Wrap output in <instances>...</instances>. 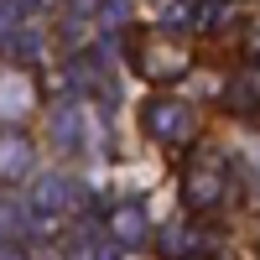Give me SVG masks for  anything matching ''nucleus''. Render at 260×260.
I'll use <instances>...</instances> for the list:
<instances>
[{
  "mask_svg": "<svg viewBox=\"0 0 260 260\" xmlns=\"http://www.w3.org/2000/svg\"><path fill=\"white\" fill-rule=\"evenodd\" d=\"M130 62H136V73H141L146 83H177V78L187 73L192 52H187V42L167 37V31H156V26H141L136 37H130Z\"/></svg>",
  "mask_w": 260,
  "mask_h": 260,
  "instance_id": "f257e3e1",
  "label": "nucleus"
},
{
  "mask_svg": "<svg viewBox=\"0 0 260 260\" xmlns=\"http://www.w3.org/2000/svg\"><path fill=\"white\" fill-rule=\"evenodd\" d=\"M141 125L161 146H187L192 136H198V115H192L187 104H172V99H151L146 110H141Z\"/></svg>",
  "mask_w": 260,
  "mask_h": 260,
  "instance_id": "f03ea898",
  "label": "nucleus"
},
{
  "mask_svg": "<svg viewBox=\"0 0 260 260\" xmlns=\"http://www.w3.org/2000/svg\"><path fill=\"white\" fill-rule=\"evenodd\" d=\"M219 192H224V156H187V167H182V198H187V208L198 213V208H208V203H219Z\"/></svg>",
  "mask_w": 260,
  "mask_h": 260,
  "instance_id": "7ed1b4c3",
  "label": "nucleus"
}]
</instances>
